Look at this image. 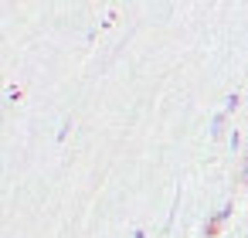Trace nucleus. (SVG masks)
I'll return each mask as SVG.
<instances>
[{
    "label": "nucleus",
    "instance_id": "1",
    "mask_svg": "<svg viewBox=\"0 0 248 238\" xmlns=\"http://www.w3.org/2000/svg\"><path fill=\"white\" fill-rule=\"evenodd\" d=\"M231 207H234V204L228 201V204H221V207H217V211L207 218V224H204V235H207V238H211V235H214V231H217V228H221V224L231 218Z\"/></svg>",
    "mask_w": 248,
    "mask_h": 238
},
{
    "label": "nucleus",
    "instance_id": "2",
    "mask_svg": "<svg viewBox=\"0 0 248 238\" xmlns=\"http://www.w3.org/2000/svg\"><path fill=\"white\" fill-rule=\"evenodd\" d=\"M224 123H228V116H224V112H214V119H211V129H207V133H211V140H217V136L224 133Z\"/></svg>",
    "mask_w": 248,
    "mask_h": 238
},
{
    "label": "nucleus",
    "instance_id": "3",
    "mask_svg": "<svg viewBox=\"0 0 248 238\" xmlns=\"http://www.w3.org/2000/svg\"><path fill=\"white\" fill-rule=\"evenodd\" d=\"M238 106H241V95H238V92H231V95L224 99V109H221V112H224V116H231Z\"/></svg>",
    "mask_w": 248,
    "mask_h": 238
},
{
    "label": "nucleus",
    "instance_id": "4",
    "mask_svg": "<svg viewBox=\"0 0 248 238\" xmlns=\"http://www.w3.org/2000/svg\"><path fill=\"white\" fill-rule=\"evenodd\" d=\"M238 177H241V180L248 184V157H245V163H241V170H238Z\"/></svg>",
    "mask_w": 248,
    "mask_h": 238
},
{
    "label": "nucleus",
    "instance_id": "5",
    "mask_svg": "<svg viewBox=\"0 0 248 238\" xmlns=\"http://www.w3.org/2000/svg\"><path fill=\"white\" fill-rule=\"evenodd\" d=\"M133 238H146V231H133Z\"/></svg>",
    "mask_w": 248,
    "mask_h": 238
}]
</instances>
